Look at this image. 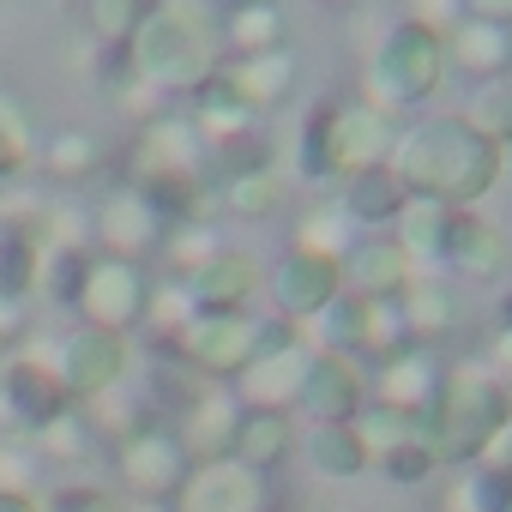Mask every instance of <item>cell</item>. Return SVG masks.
<instances>
[{
  "label": "cell",
  "mask_w": 512,
  "mask_h": 512,
  "mask_svg": "<svg viewBox=\"0 0 512 512\" xmlns=\"http://www.w3.org/2000/svg\"><path fill=\"white\" fill-rule=\"evenodd\" d=\"M85 266H91V247H43L37 290H43L55 308H73V302H79V284H85Z\"/></svg>",
  "instance_id": "35"
},
{
  "label": "cell",
  "mask_w": 512,
  "mask_h": 512,
  "mask_svg": "<svg viewBox=\"0 0 512 512\" xmlns=\"http://www.w3.org/2000/svg\"><path fill=\"white\" fill-rule=\"evenodd\" d=\"M163 235L169 229L157 223V211L145 205V193L133 181H115L103 193V205L91 211V241H97V253H115V260H139L145 266V253H157Z\"/></svg>",
  "instance_id": "10"
},
{
  "label": "cell",
  "mask_w": 512,
  "mask_h": 512,
  "mask_svg": "<svg viewBox=\"0 0 512 512\" xmlns=\"http://www.w3.org/2000/svg\"><path fill=\"white\" fill-rule=\"evenodd\" d=\"M398 308H404V326H410L416 344H434V338H446V332L458 326V296H452L434 272H416V278L404 284Z\"/></svg>",
  "instance_id": "27"
},
{
  "label": "cell",
  "mask_w": 512,
  "mask_h": 512,
  "mask_svg": "<svg viewBox=\"0 0 512 512\" xmlns=\"http://www.w3.org/2000/svg\"><path fill=\"white\" fill-rule=\"evenodd\" d=\"M500 326H512V284L500 290Z\"/></svg>",
  "instance_id": "46"
},
{
  "label": "cell",
  "mask_w": 512,
  "mask_h": 512,
  "mask_svg": "<svg viewBox=\"0 0 512 512\" xmlns=\"http://www.w3.org/2000/svg\"><path fill=\"white\" fill-rule=\"evenodd\" d=\"M0 404L19 428H61L73 416V398L61 386V374L43 356H7L0 362Z\"/></svg>",
  "instance_id": "11"
},
{
  "label": "cell",
  "mask_w": 512,
  "mask_h": 512,
  "mask_svg": "<svg viewBox=\"0 0 512 512\" xmlns=\"http://www.w3.org/2000/svg\"><path fill=\"white\" fill-rule=\"evenodd\" d=\"M145 13H151V0H85V37L103 49H127Z\"/></svg>",
  "instance_id": "34"
},
{
  "label": "cell",
  "mask_w": 512,
  "mask_h": 512,
  "mask_svg": "<svg viewBox=\"0 0 512 512\" xmlns=\"http://www.w3.org/2000/svg\"><path fill=\"white\" fill-rule=\"evenodd\" d=\"M404 199H410V193H404V181H398L386 163H374V169L344 175V199H338V211H344L350 223H392Z\"/></svg>",
  "instance_id": "28"
},
{
  "label": "cell",
  "mask_w": 512,
  "mask_h": 512,
  "mask_svg": "<svg viewBox=\"0 0 512 512\" xmlns=\"http://www.w3.org/2000/svg\"><path fill=\"white\" fill-rule=\"evenodd\" d=\"M308 362H314V350H302L296 332L278 338L272 350H260V356H253V362L235 374L241 404H253V410H290L296 392H302V380H308Z\"/></svg>",
  "instance_id": "16"
},
{
  "label": "cell",
  "mask_w": 512,
  "mask_h": 512,
  "mask_svg": "<svg viewBox=\"0 0 512 512\" xmlns=\"http://www.w3.org/2000/svg\"><path fill=\"white\" fill-rule=\"evenodd\" d=\"M193 302V314H241L253 302V260L235 247H211L193 272L175 278Z\"/></svg>",
  "instance_id": "17"
},
{
  "label": "cell",
  "mask_w": 512,
  "mask_h": 512,
  "mask_svg": "<svg viewBox=\"0 0 512 512\" xmlns=\"http://www.w3.org/2000/svg\"><path fill=\"white\" fill-rule=\"evenodd\" d=\"M392 139H398L392 115L374 109L368 97H326V103L308 115V127H302L296 169H302V181H314V187H320V181H344V175H356V169L386 163V157H392Z\"/></svg>",
  "instance_id": "4"
},
{
  "label": "cell",
  "mask_w": 512,
  "mask_h": 512,
  "mask_svg": "<svg viewBox=\"0 0 512 512\" xmlns=\"http://www.w3.org/2000/svg\"><path fill=\"white\" fill-rule=\"evenodd\" d=\"M284 199H290V187H284L278 169H253V175H229V181H217V205H223L229 217H247V223L278 217Z\"/></svg>",
  "instance_id": "30"
},
{
  "label": "cell",
  "mask_w": 512,
  "mask_h": 512,
  "mask_svg": "<svg viewBox=\"0 0 512 512\" xmlns=\"http://www.w3.org/2000/svg\"><path fill=\"white\" fill-rule=\"evenodd\" d=\"M440 362H434V350L428 344H404V350H392V356H380V374H374V398L386 404V410H404V416H416L434 392H440Z\"/></svg>",
  "instance_id": "19"
},
{
  "label": "cell",
  "mask_w": 512,
  "mask_h": 512,
  "mask_svg": "<svg viewBox=\"0 0 512 512\" xmlns=\"http://www.w3.org/2000/svg\"><path fill=\"white\" fill-rule=\"evenodd\" d=\"M193 470V452L175 428L163 422H139L127 440H121V482L139 494V500H175L181 482Z\"/></svg>",
  "instance_id": "8"
},
{
  "label": "cell",
  "mask_w": 512,
  "mask_h": 512,
  "mask_svg": "<svg viewBox=\"0 0 512 512\" xmlns=\"http://www.w3.org/2000/svg\"><path fill=\"white\" fill-rule=\"evenodd\" d=\"M37 163H43L49 181H67V187L91 181V175H103V139L91 127H61L55 139L37 145Z\"/></svg>",
  "instance_id": "29"
},
{
  "label": "cell",
  "mask_w": 512,
  "mask_h": 512,
  "mask_svg": "<svg viewBox=\"0 0 512 512\" xmlns=\"http://www.w3.org/2000/svg\"><path fill=\"white\" fill-rule=\"evenodd\" d=\"M223 79L235 85V97L260 115V109H278L296 97V49H272V55H241V61H223Z\"/></svg>",
  "instance_id": "24"
},
{
  "label": "cell",
  "mask_w": 512,
  "mask_h": 512,
  "mask_svg": "<svg viewBox=\"0 0 512 512\" xmlns=\"http://www.w3.org/2000/svg\"><path fill=\"white\" fill-rule=\"evenodd\" d=\"M187 320H193V302H187V290L169 278V284H151V302H145V320L139 326H151L163 344H175L181 332H187Z\"/></svg>",
  "instance_id": "37"
},
{
  "label": "cell",
  "mask_w": 512,
  "mask_h": 512,
  "mask_svg": "<svg viewBox=\"0 0 512 512\" xmlns=\"http://www.w3.org/2000/svg\"><path fill=\"white\" fill-rule=\"evenodd\" d=\"M217 37H223V61H241V55H272V49H290V19L272 0H235V7L217 19Z\"/></svg>",
  "instance_id": "22"
},
{
  "label": "cell",
  "mask_w": 512,
  "mask_h": 512,
  "mask_svg": "<svg viewBox=\"0 0 512 512\" xmlns=\"http://www.w3.org/2000/svg\"><path fill=\"white\" fill-rule=\"evenodd\" d=\"M320 338H326V350H332V356L362 362V356H368V302L344 290V296L320 314Z\"/></svg>",
  "instance_id": "32"
},
{
  "label": "cell",
  "mask_w": 512,
  "mask_h": 512,
  "mask_svg": "<svg viewBox=\"0 0 512 512\" xmlns=\"http://www.w3.org/2000/svg\"><path fill=\"white\" fill-rule=\"evenodd\" d=\"M145 175H199L205 181V139H199L193 115H145L139 121L127 181H145Z\"/></svg>",
  "instance_id": "12"
},
{
  "label": "cell",
  "mask_w": 512,
  "mask_h": 512,
  "mask_svg": "<svg viewBox=\"0 0 512 512\" xmlns=\"http://www.w3.org/2000/svg\"><path fill=\"white\" fill-rule=\"evenodd\" d=\"M278 338H290V320H253L247 308L241 314H193L187 332L169 344L181 362H193L205 380H235L260 350H272Z\"/></svg>",
  "instance_id": "6"
},
{
  "label": "cell",
  "mask_w": 512,
  "mask_h": 512,
  "mask_svg": "<svg viewBox=\"0 0 512 512\" xmlns=\"http://www.w3.org/2000/svg\"><path fill=\"white\" fill-rule=\"evenodd\" d=\"M410 25H422V31H434V37H446L458 19H464V0H410V13H404Z\"/></svg>",
  "instance_id": "40"
},
{
  "label": "cell",
  "mask_w": 512,
  "mask_h": 512,
  "mask_svg": "<svg viewBox=\"0 0 512 512\" xmlns=\"http://www.w3.org/2000/svg\"><path fill=\"white\" fill-rule=\"evenodd\" d=\"M386 169L404 181V193L470 211L500 181V145H488L464 115H434V121L398 127Z\"/></svg>",
  "instance_id": "1"
},
{
  "label": "cell",
  "mask_w": 512,
  "mask_h": 512,
  "mask_svg": "<svg viewBox=\"0 0 512 512\" xmlns=\"http://www.w3.org/2000/svg\"><path fill=\"white\" fill-rule=\"evenodd\" d=\"M458 500H464L470 512H512V470H494V464H476Z\"/></svg>",
  "instance_id": "39"
},
{
  "label": "cell",
  "mask_w": 512,
  "mask_h": 512,
  "mask_svg": "<svg viewBox=\"0 0 512 512\" xmlns=\"http://www.w3.org/2000/svg\"><path fill=\"white\" fill-rule=\"evenodd\" d=\"M127 67L151 97H193L223 67L217 13L205 0H151L145 25L127 43Z\"/></svg>",
  "instance_id": "2"
},
{
  "label": "cell",
  "mask_w": 512,
  "mask_h": 512,
  "mask_svg": "<svg viewBox=\"0 0 512 512\" xmlns=\"http://www.w3.org/2000/svg\"><path fill=\"white\" fill-rule=\"evenodd\" d=\"M37 145L43 139H37V121L25 109V97L0 85V181H19L37 163Z\"/></svg>",
  "instance_id": "31"
},
{
  "label": "cell",
  "mask_w": 512,
  "mask_h": 512,
  "mask_svg": "<svg viewBox=\"0 0 512 512\" xmlns=\"http://www.w3.org/2000/svg\"><path fill=\"white\" fill-rule=\"evenodd\" d=\"M464 121L488 139V145H512V73H500V79H482L476 91H470V109H464Z\"/></svg>",
  "instance_id": "33"
},
{
  "label": "cell",
  "mask_w": 512,
  "mask_h": 512,
  "mask_svg": "<svg viewBox=\"0 0 512 512\" xmlns=\"http://www.w3.org/2000/svg\"><path fill=\"white\" fill-rule=\"evenodd\" d=\"M145 302H151V278L139 260H115V253H97L91 247V266H85V284H79V302L73 314L85 326H103V332H133L145 320Z\"/></svg>",
  "instance_id": "7"
},
{
  "label": "cell",
  "mask_w": 512,
  "mask_h": 512,
  "mask_svg": "<svg viewBox=\"0 0 512 512\" xmlns=\"http://www.w3.org/2000/svg\"><path fill=\"white\" fill-rule=\"evenodd\" d=\"M290 247H302V253H326V260H344V253H350V223H344V211H338V205L308 211V217L296 223V241H290Z\"/></svg>",
  "instance_id": "36"
},
{
  "label": "cell",
  "mask_w": 512,
  "mask_h": 512,
  "mask_svg": "<svg viewBox=\"0 0 512 512\" xmlns=\"http://www.w3.org/2000/svg\"><path fill=\"white\" fill-rule=\"evenodd\" d=\"M446 235H452V205H434V199H404L398 217H392V241L398 253L416 266V272H440L446 266Z\"/></svg>",
  "instance_id": "20"
},
{
  "label": "cell",
  "mask_w": 512,
  "mask_h": 512,
  "mask_svg": "<svg viewBox=\"0 0 512 512\" xmlns=\"http://www.w3.org/2000/svg\"><path fill=\"white\" fill-rule=\"evenodd\" d=\"M506 235L500 223H488L476 205L470 211H452V235H446V266L464 272V278H500L506 272Z\"/></svg>",
  "instance_id": "25"
},
{
  "label": "cell",
  "mask_w": 512,
  "mask_h": 512,
  "mask_svg": "<svg viewBox=\"0 0 512 512\" xmlns=\"http://www.w3.org/2000/svg\"><path fill=\"white\" fill-rule=\"evenodd\" d=\"M296 404H302L314 422H356V416L368 410V374H362V362L332 356V350H314Z\"/></svg>",
  "instance_id": "15"
},
{
  "label": "cell",
  "mask_w": 512,
  "mask_h": 512,
  "mask_svg": "<svg viewBox=\"0 0 512 512\" xmlns=\"http://www.w3.org/2000/svg\"><path fill=\"white\" fill-rule=\"evenodd\" d=\"M374 464H380V470H386L398 488H416V482H428V476L440 470V458H434V452H428L416 434H410V440H398V446H386Z\"/></svg>",
  "instance_id": "38"
},
{
  "label": "cell",
  "mask_w": 512,
  "mask_h": 512,
  "mask_svg": "<svg viewBox=\"0 0 512 512\" xmlns=\"http://www.w3.org/2000/svg\"><path fill=\"white\" fill-rule=\"evenodd\" d=\"M272 7H284V0H272Z\"/></svg>",
  "instance_id": "49"
},
{
  "label": "cell",
  "mask_w": 512,
  "mask_h": 512,
  "mask_svg": "<svg viewBox=\"0 0 512 512\" xmlns=\"http://www.w3.org/2000/svg\"><path fill=\"white\" fill-rule=\"evenodd\" d=\"M43 512H115V500L103 488H55L43 500Z\"/></svg>",
  "instance_id": "41"
},
{
  "label": "cell",
  "mask_w": 512,
  "mask_h": 512,
  "mask_svg": "<svg viewBox=\"0 0 512 512\" xmlns=\"http://www.w3.org/2000/svg\"><path fill=\"white\" fill-rule=\"evenodd\" d=\"M296 452V422L284 416V410H253V404H241V416H235V434H229V458L235 464H247V470H278L284 458Z\"/></svg>",
  "instance_id": "21"
},
{
  "label": "cell",
  "mask_w": 512,
  "mask_h": 512,
  "mask_svg": "<svg viewBox=\"0 0 512 512\" xmlns=\"http://www.w3.org/2000/svg\"><path fill=\"white\" fill-rule=\"evenodd\" d=\"M446 79H452V67H446V43H440L434 31L398 19V25L374 43V55H368V85H362V97H368L374 109L392 115V109H416V103H428Z\"/></svg>",
  "instance_id": "5"
},
{
  "label": "cell",
  "mask_w": 512,
  "mask_h": 512,
  "mask_svg": "<svg viewBox=\"0 0 512 512\" xmlns=\"http://www.w3.org/2000/svg\"><path fill=\"white\" fill-rule=\"evenodd\" d=\"M49 368L61 374L67 398H103V392H115L121 374H127V338H121V332H103V326H73V332L55 344Z\"/></svg>",
  "instance_id": "9"
},
{
  "label": "cell",
  "mask_w": 512,
  "mask_h": 512,
  "mask_svg": "<svg viewBox=\"0 0 512 512\" xmlns=\"http://www.w3.org/2000/svg\"><path fill=\"white\" fill-rule=\"evenodd\" d=\"M476 464H494V470H512V422H506V428H500V434L488 440V452H482Z\"/></svg>",
  "instance_id": "43"
},
{
  "label": "cell",
  "mask_w": 512,
  "mask_h": 512,
  "mask_svg": "<svg viewBox=\"0 0 512 512\" xmlns=\"http://www.w3.org/2000/svg\"><path fill=\"white\" fill-rule=\"evenodd\" d=\"M175 512H272L266 476L235 464V458H205V464L187 470V482L175 494Z\"/></svg>",
  "instance_id": "13"
},
{
  "label": "cell",
  "mask_w": 512,
  "mask_h": 512,
  "mask_svg": "<svg viewBox=\"0 0 512 512\" xmlns=\"http://www.w3.org/2000/svg\"><path fill=\"white\" fill-rule=\"evenodd\" d=\"M320 7H332V13H344V7H362V0H320Z\"/></svg>",
  "instance_id": "48"
},
{
  "label": "cell",
  "mask_w": 512,
  "mask_h": 512,
  "mask_svg": "<svg viewBox=\"0 0 512 512\" xmlns=\"http://www.w3.org/2000/svg\"><path fill=\"white\" fill-rule=\"evenodd\" d=\"M338 296H344V272H338V260H326V253L290 247L272 266V302H278L284 320H320Z\"/></svg>",
  "instance_id": "14"
},
{
  "label": "cell",
  "mask_w": 512,
  "mask_h": 512,
  "mask_svg": "<svg viewBox=\"0 0 512 512\" xmlns=\"http://www.w3.org/2000/svg\"><path fill=\"white\" fill-rule=\"evenodd\" d=\"M446 67L452 73H464V79H500V73H512V31H500V25H482V19H458L446 37Z\"/></svg>",
  "instance_id": "23"
},
{
  "label": "cell",
  "mask_w": 512,
  "mask_h": 512,
  "mask_svg": "<svg viewBox=\"0 0 512 512\" xmlns=\"http://www.w3.org/2000/svg\"><path fill=\"white\" fill-rule=\"evenodd\" d=\"M488 356H494L500 368H512V326H494V338H488Z\"/></svg>",
  "instance_id": "45"
},
{
  "label": "cell",
  "mask_w": 512,
  "mask_h": 512,
  "mask_svg": "<svg viewBox=\"0 0 512 512\" xmlns=\"http://www.w3.org/2000/svg\"><path fill=\"white\" fill-rule=\"evenodd\" d=\"M338 272H344V290H350V296H362V302H392V296H404V284L416 278V266L398 253V241H392V235L350 241V253L338 260Z\"/></svg>",
  "instance_id": "18"
},
{
  "label": "cell",
  "mask_w": 512,
  "mask_h": 512,
  "mask_svg": "<svg viewBox=\"0 0 512 512\" xmlns=\"http://www.w3.org/2000/svg\"><path fill=\"white\" fill-rule=\"evenodd\" d=\"M302 458H308L320 476H332V482H350V476H362V470L374 464V452L362 446L356 422H314L308 440H302Z\"/></svg>",
  "instance_id": "26"
},
{
  "label": "cell",
  "mask_w": 512,
  "mask_h": 512,
  "mask_svg": "<svg viewBox=\"0 0 512 512\" xmlns=\"http://www.w3.org/2000/svg\"><path fill=\"white\" fill-rule=\"evenodd\" d=\"M0 512H43V500H31L25 488H0Z\"/></svg>",
  "instance_id": "44"
},
{
  "label": "cell",
  "mask_w": 512,
  "mask_h": 512,
  "mask_svg": "<svg viewBox=\"0 0 512 512\" xmlns=\"http://www.w3.org/2000/svg\"><path fill=\"white\" fill-rule=\"evenodd\" d=\"M512 422V398L488 374H446L440 392L410 416V434L440 458V464H476L488 440Z\"/></svg>",
  "instance_id": "3"
},
{
  "label": "cell",
  "mask_w": 512,
  "mask_h": 512,
  "mask_svg": "<svg viewBox=\"0 0 512 512\" xmlns=\"http://www.w3.org/2000/svg\"><path fill=\"white\" fill-rule=\"evenodd\" d=\"M464 19H482V25L512 31V0H464Z\"/></svg>",
  "instance_id": "42"
},
{
  "label": "cell",
  "mask_w": 512,
  "mask_h": 512,
  "mask_svg": "<svg viewBox=\"0 0 512 512\" xmlns=\"http://www.w3.org/2000/svg\"><path fill=\"white\" fill-rule=\"evenodd\" d=\"M500 175L512 181V145H500Z\"/></svg>",
  "instance_id": "47"
}]
</instances>
